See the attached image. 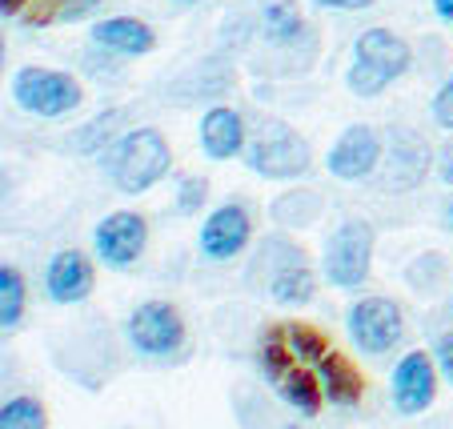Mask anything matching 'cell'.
Wrapping results in <instances>:
<instances>
[{"label": "cell", "instance_id": "cell-1", "mask_svg": "<svg viewBox=\"0 0 453 429\" xmlns=\"http://www.w3.org/2000/svg\"><path fill=\"white\" fill-rule=\"evenodd\" d=\"M413 65L410 44L389 28H365L353 44V65L345 85L357 96H381L397 77H405Z\"/></svg>", "mask_w": 453, "mask_h": 429}, {"label": "cell", "instance_id": "cell-2", "mask_svg": "<svg viewBox=\"0 0 453 429\" xmlns=\"http://www.w3.org/2000/svg\"><path fill=\"white\" fill-rule=\"evenodd\" d=\"M173 153L169 141L157 129H133L125 137L112 141L109 157H104V169H109V180L120 193H145L153 189L157 180L169 172Z\"/></svg>", "mask_w": 453, "mask_h": 429}, {"label": "cell", "instance_id": "cell-3", "mask_svg": "<svg viewBox=\"0 0 453 429\" xmlns=\"http://www.w3.org/2000/svg\"><path fill=\"white\" fill-rule=\"evenodd\" d=\"M257 289H265L277 305H305L317 293V273L309 265V257L289 245L285 237H269L265 249L257 253L253 269H249Z\"/></svg>", "mask_w": 453, "mask_h": 429}, {"label": "cell", "instance_id": "cell-4", "mask_svg": "<svg viewBox=\"0 0 453 429\" xmlns=\"http://www.w3.org/2000/svg\"><path fill=\"white\" fill-rule=\"evenodd\" d=\"M373 249H377V229L361 217L342 221L326 241V253H321V273L329 285L337 289H357L369 281V269H373Z\"/></svg>", "mask_w": 453, "mask_h": 429}, {"label": "cell", "instance_id": "cell-5", "mask_svg": "<svg viewBox=\"0 0 453 429\" xmlns=\"http://www.w3.org/2000/svg\"><path fill=\"white\" fill-rule=\"evenodd\" d=\"M245 161H249V169L269 180H293L309 172L313 153H309L305 137L293 133L285 120H261V129L245 145Z\"/></svg>", "mask_w": 453, "mask_h": 429}, {"label": "cell", "instance_id": "cell-6", "mask_svg": "<svg viewBox=\"0 0 453 429\" xmlns=\"http://www.w3.org/2000/svg\"><path fill=\"white\" fill-rule=\"evenodd\" d=\"M12 101H17L25 112H33V117L57 120V117H69L73 109H81L85 88H81L69 73L28 65V69H20L17 77H12Z\"/></svg>", "mask_w": 453, "mask_h": 429}, {"label": "cell", "instance_id": "cell-7", "mask_svg": "<svg viewBox=\"0 0 453 429\" xmlns=\"http://www.w3.org/2000/svg\"><path fill=\"white\" fill-rule=\"evenodd\" d=\"M345 326H349V337L361 353L381 357L405 337V313L389 297H361L357 305H349Z\"/></svg>", "mask_w": 453, "mask_h": 429}, {"label": "cell", "instance_id": "cell-8", "mask_svg": "<svg viewBox=\"0 0 453 429\" xmlns=\"http://www.w3.org/2000/svg\"><path fill=\"white\" fill-rule=\"evenodd\" d=\"M128 341L145 357H169L185 345V321H180L177 305L169 301H145L128 318Z\"/></svg>", "mask_w": 453, "mask_h": 429}, {"label": "cell", "instance_id": "cell-9", "mask_svg": "<svg viewBox=\"0 0 453 429\" xmlns=\"http://www.w3.org/2000/svg\"><path fill=\"white\" fill-rule=\"evenodd\" d=\"M429 165H434V157H429L426 137L413 129H394L389 133V145H385L381 169H377V180L389 193H410L426 180Z\"/></svg>", "mask_w": 453, "mask_h": 429}, {"label": "cell", "instance_id": "cell-10", "mask_svg": "<svg viewBox=\"0 0 453 429\" xmlns=\"http://www.w3.org/2000/svg\"><path fill=\"white\" fill-rule=\"evenodd\" d=\"M93 245H96V257L112 269H128L137 265L141 253L149 245V221L141 213H109L101 225L93 229Z\"/></svg>", "mask_w": 453, "mask_h": 429}, {"label": "cell", "instance_id": "cell-11", "mask_svg": "<svg viewBox=\"0 0 453 429\" xmlns=\"http://www.w3.org/2000/svg\"><path fill=\"white\" fill-rule=\"evenodd\" d=\"M381 157H385V145L377 137V129L369 125H349L342 137L334 141L326 157V169L334 172L337 180H365L381 169Z\"/></svg>", "mask_w": 453, "mask_h": 429}, {"label": "cell", "instance_id": "cell-12", "mask_svg": "<svg viewBox=\"0 0 453 429\" xmlns=\"http://www.w3.org/2000/svg\"><path fill=\"white\" fill-rule=\"evenodd\" d=\"M437 373L441 370H437V361L429 357L426 349L405 353V357L394 365V381H389L397 413H405V418L426 413L429 405H434V397H437Z\"/></svg>", "mask_w": 453, "mask_h": 429}, {"label": "cell", "instance_id": "cell-13", "mask_svg": "<svg viewBox=\"0 0 453 429\" xmlns=\"http://www.w3.org/2000/svg\"><path fill=\"white\" fill-rule=\"evenodd\" d=\"M249 241H253V217H249L245 205L229 201V205L213 209L201 225V253L209 261H233L249 249Z\"/></svg>", "mask_w": 453, "mask_h": 429}, {"label": "cell", "instance_id": "cell-14", "mask_svg": "<svg viewBox=\"0 0 453 429\" xmlns=\"http://www.w3.org/2000/svg\"><path fill=\"white\" fill-rule=\"evenodd\" d=\"M96 285V273H93V261L85 257L81 249H60L57 257L49 261L44 269V289L57 305H77L93 293Z\"/></svg>", "mask_w": 453, "mask_h": 429}, {"label": "cell", "instance_id": "cell-15", "mask_svg": "<svg viewBox=\"0 0 453 429\" xmlns=\"http://www.w3.org/2000/svg\"><path fill=\"white\" fill-rule=\"evenodd\" d=\"M201 149L213 161H229V157L245 153V120L237 109L229 104H217L201 117Z\"/></svg>", "mask_w": 453, "mask_h": 429}, {"label": "cell", "instance_id": "cell-16", "mask_svg": "<svg viewBox=\"0 0 453 429\" xmlns=\"http://www.w3.org/2000/svg\"><path fill=\"white\" fill-rule=\"evenodd\" d=\"M93 44L104 52H117V57H145L157 49V33L145 20L133 17H109L93 25Z\"/></svg>", "mask_w": 453, "mask_h": 429}, {"label": "cell", "instance_id": "cell-17", "mask_svg": "<svg viewBox=\"0 0 453 429\" xmlns=\"http://www.w3.org/2000/svg\"><path fill=\"white\" fill-rule=\"evenodd\" d=\"M313 370H317V381H321V389H326V397L334 405H357L361 402V394H365V378H361L357 365H353L345 353L329 349Z\"/></svg>", "mask_w": 453, "mask_h": 429}, {"label": "cell", "instance_id": "cell-18", "mask_svg": "<svg viewBox=\"0 0 453 429\" xmlns=\"http://www.w3.org/2000/svg\"><path fill=\"white\" fill-rule=\"evenodd\" d=\"M273 386H277V394L301 413V418H317L321 397H326V389H321V381H317V370H309V365L297 361V365H293L289 373H281Z\"/></svg>", "mask_w": 453, "mask_h": 429}, {"label": "cell", "instance_id": "cell-19", "mask_svg": "<svg viewBox=\"0 0 453 429\" xmlns=\"http://www.w3.org/2000/svg\"><path fill=\"white\" fill-rule=\"evenodd\" d=\"M261 33L273 44H293L305 33V17H301L297 0H265L261 4Z\"/></svg>", "mask_w": 453, "mask_h": 429}, {"label": "cell", "instance_id": "cell-20", "mask_svg": "<svg viewBox=\"0 0 453 429\" xmlns=\"http://www.w3.org/2000/svg\"><path fill=\"white\" fill-rule=\"evenodd\" d=\"M28 305V285L17 265H0V333L20 326Z\"/></svg>", "mask_w": 453, "mask_h": 429}, {"label": "cell", "instance_id": "cell-21", "mask_svg": "<svg viewBox=\"0 0 453 429\" xmlns=\"http://www.w3.org/2000/svg\"><path fill=\"white\" fill-rule=\"evenodd\" d=\"M120 125H125V112H120V109H109V112H101V117H93L88 125H81V129L73 133L69 145L77 149V153H101V149H112V141H117Z\"/></svg>", "mask_w": 453, "mask_h": 429}, {"label": "cell", "instance_id": "cell-22", "mask_svg": "<svg viewBox=\"0 0 453 429\" xmlns=\"http://www.w3.org/2000/svg\"><path fill=\"white\" fill-rule=\"evenodd\" d=\"M257 361H261V370H265L269 381H277L281 373H289L293 365H297L289 341H285V326H273L265 337H261V345H257Z\"/></svg>", "mask_w": 453, "mask_h": 429}, {"label": "cell", "instance_id": "cell-23", "mask_svg": "<svg viewBox=\"0 0 453 429\" xmlns=\"http://www.w3.org/2000/svg\"><path fill=\"white\" fill-rule=\"evenodd\" d=\"M285 341H289L293 357L301 361V365H317V361L329 353V341L321 329L305 326V321H293V326H285Z\"/></svg>", "mask_w": 453, "mask_h": 429}, {"label": "cell", "instance_id": "cell-24", "mask_svg": "<svg viewBox=\"0 0 453 429\" xmlns=\"http://www.w3.org/2000/svg\"><path fill=\"white\" fill-rule=\"evenodd\" d=\"M0 429H49V413L36 397H12L0 405Z\"/></svg>", "mask_w": 453, "mask_h": 429}, {"label": "cell", "instance_id": "cell-25", "mask_svg": "<svg viewBox=\"0 0 453 429\" xmlns=\"http://www.w3.org/2000/svg\"><path fill=\"white\" fill-rule=\"evenodd\" d=\"M321 213V197L317 193H285L281 201H273V217L281 225H309Z\"/></svg>", "mask_w": 453, "mask_h": 429}, {"label": "cell", "instance_id": "cell-26", "mask_svg": "<svg viewBox=\"0 0 453 429\" xmlns=\"http://www.w3.org/2000/svg\"><path fill=\"white\" fill-rule=\"evenodd\" d=\"M209 197V180L205 177H185L180 180V197H177V209L180 213H197Z\"/></svg>", "mask_w": 453, "mask_h": 429}, {"label": "cell", "instance_id": "cell-27", "mask_svg": "<svg viewBox=\"0 0 453 429\" xmlns=\"http://www.w3.org/2000/svg\"><path fill=\"white\" fill-rule=\"evenodd\" d=\"M434 120L441 125V129L453 133V77L445 80L441 88H437V96H434Z\"/></svg>", "mask_w": 453, "mask_h": 429}, {"label": "cell", "instance_id": "cell-28", "mask_svg": "<svg viewBox=\"0 0 453 429\" xmlns=\"http://www.w3.org/2000/svg\"><path fill=\"white\" fill-rule=\"evenodd\" d=\"M434 361H437V370H441V378L453 386V329H445V333L437 337V353H434Z\"/></svg>", "mask_w": 453, "mask_h": 429}, {"label": "cell", "instance_id": "cell-29", "mask_svg": "<svg viewBox=\"0 0 453 429\" xmlns=\"http://www.w3.org/2000/svg\"><path fill=\"white\" fill-rule=\"evenodd\" d=\"M96 4H101V0H65L57 17L60 20H81V17H88V12H96Z\"/></svg>", "mask_w": 453, "mask_h": 429}, {"label": "cell", "instance_id": "cell-30", "mask_svg": "<svg viewBox=\"0 0 453 429\" xmlns=\"http://www.w3.org/2000/svg\"><path fill=\"white\" fill-rule=\"evenodd\" d=\"M437 177H441V185H453V137L437 149Z\"/></svg>", "mask_w": 453, "mask_h": 429}, {"label": "cell", "instance_id": "cell-31", "mask_svg": "<svg viewBox=\"0 0 453 429\" xmlns=\"http://www.w3.org/2000/svg\"><path fill=\"white\" fill-rule=\"evenodd\" d=\"M321 9H342V12H357V9H369L373 0H313Z\"/></svg>", "mask_w": 453, "mask_h": 429}, {"label": "cell", "instance_id": "cell-32", "mask_svg": "<svg viewBox=\"0 0 453 429\" xmlns=\"http://www.w3.org/2000/svg\"><path fill=\"white\" fill-rule=\"evenodd\" d=\"M434 12H437L441 20H449V25H453V0H434Z\"/></svg>", "mask_w": 453, "mask_h": 429}, {"label": "cell", "instance_id": "cell-33", "mask_svg": "<svg viewBox=\"0 0 453 429\" xmlns=\"http://www.w3.org/2000/svg\"><path fill=\"white\" fill-rule=\"evenodd\" d=\"M25 4H28V0H0V12H4V17H17Z\"/></svg>", "mask_w": 453, "mask_h": 429}, {"label": "cell", "instance_id": "cell-34", "mask_svg": "<svg viewBox=\"0 0 453 429\" xmlns=\"http://www.w3.org/2000/svg\"><path fill=\"white\" fill-rule=\"evenodd\" d=\"M9 193V172H0V197Z\"/></svg>", "mask_w": 453, "mask_h": 429}, {"label": "cell", "instance_id": "cell-35", "mask_svg": "<svg viewBox=\"0 0 453 429\" xmlns=\"http://www.w3.org/2000/svg\"><path fill=\"white\" fill-rule=\"evenodd\" d=\"M0 73H4V33H0Z\"/></svg>", "mask_w": 453, "mask_h": 429}, {"label": "cell", "instance_id": "cell-36", "mask_svg": "<svg viewBox=\"0 0 453 429\" xmlns=\"http://www.w3.org/2000/svg\"><path fill=\"white\" fill-rule=\"evenodd\" d=\"M445 213H449V229H453V201H449V209H445Z\"/></svg>", "mask_w": 453, "mask_h": 429}, {"label": "cell", "instance_id": "cell-37", "mask_svg": "<svg viewBox=\"0 0 453 429\" xmlns=\"http://www.w3.org/2000/svg\"><path fill=\"white\" fill-rule=\"evenodd\" d=\"M180 4H197V0H180Z\"/></svg>", "mask_w": 453, "mask_h": 429}, {"label": "cell", "instance_id": "cell-38", "mask_svg": "<svg viewBox=\"0 0 453 429\" xmlns=\"http://www.w3.org/2000/svg\"><path fill=\"white\" fill-rule=\"evenodd\" d=\"M289 429H297V425H289Z\"/></svg>", "mask_w": 453, "mask_h": 429}]
</instances>
